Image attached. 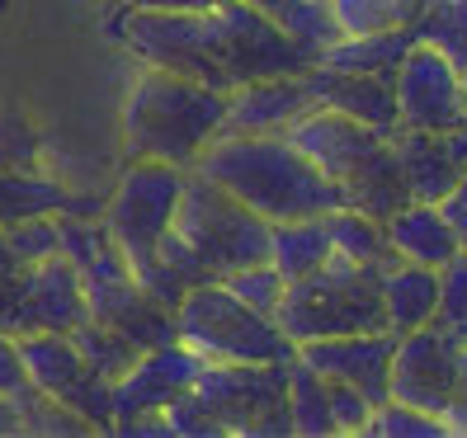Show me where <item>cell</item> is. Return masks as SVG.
<instances>
[{
    "mask_svg": "<svg viewBox=\"0 0 467 438\" xmlns=\"http://www.w3.org/2000/svg\"><path fill=\"white\" fill-rule=\"evenodd\" d=\"M175 340L194 349L203 363H293L297 344L279 321L245 307L223 283H199L175 307Z\"/></svg>",
    "mask_w": 467,
    "mask_h": 438,
    "instance_id": "obj_5",
    "label": "cell"
},
{
    "mask_svg": "<svg viewBox=\"0 0 467 438\" xmlns=\"http://www.w3.org/2000/svg\"><path fill=\"white\" fill-rule=\"evenodd\" d=\"M434 307H439V269L410 264V260L382 269V316H388L392 335H410L430 325Z\"/></svg>",
    "mask_w": 467,
    "mask_h": 438,
    "instance_id": "obj_21",
    "label": "cell"
},
{
    "mask_svg": "<svg viewBox=\"0 0 467 438\" xmlns=\"http://www.w3.org/2000/svg\"><path fill=\"white\" fill-rule=\"evenodd\" d=\"M227 95L232 90H213L203 80L147 66L123 104V156L194 170V160L223 132Z\"/></svg>",
    "mask_w": 467,
    "mask_h": 438,
    "instance_id": "obj_2",
    "label": "cell"
},
{
    "mask_svg": "<svg viewBox=\"0 0 467 438\" xmlns=\"http://www.w3.org/2000/svg\"><path fill=\"white\" fill-rule=\"evenodd\" d=\"M392 80H397L401 127H420V132H458V127H467L462 71L439 47L416 43L401 57Z\"/></svg>",
    "mask_w": 467,
    "mask_h": 438,
    "instance_id": "obj_10",
    "label": "cell"
},
{
    "mask_svg": "<svg viewBox=\"0 0 467 438\" xmlns=\"http://www.w3.org/2000/svg\"><path fill=\"white\" fill-rule=\"evenodd\" d=\"M336 10V19L345 24V34H368V29H392L406 24L397 0H326Z\"/></svg>",
    "mask_w": 467,
    "mask_h": 438,
    "instance_id": "obj_36",
    "label": "cell"
},
{
    "mask_svg": "<svg viewBox=\"0 0 467 438\" xmlns=\"http://www.w3.org/2000/svg\"><path fill=\"white\" fill-rule=\"evenodd\" d=\"M364 433L368 438H453L444 415H430V410H416L406 401H382Z\"/></svg>",
    "mask_w": 467,
    "mask_h": 438,
    "instance_id": "obj_31",
    "label": "cell"
},
{
    "mask_svg": "<svg viewBox=\"0 0 467 438\" xmlns=\"http://www.w3.org/2000/svg\"><path fill=\"white\" fill-rule=\"evenodd\" d=\"M175 438H293L288 363H203L199 382L166 405Z\"/></svg>",
    "mask_w": 467,
    "mask_h": 438,
    "instance_id": "obj_3",
    "label": "cell"
},
{
    "mask_svg": "<svg viewBox=\"0 0 467 438\" xmlns=\"http://www.w3.org/2000/svg\"><path fill=\"white\" fill-rule=\"evenodd\" d=\"M5 433H19V410H15V396H0V438Z\"/></svg>",
    "mask_w": 467,
    "mask_h": 438,
    "instance_id": "obj_43",
    "label": "cell"
},
{
    "mask_svg": "<svg viewBox=\"0 0 467 438\" xmlns=\"http://www.w3.org/2000/svg\"><path fill=\"white\" fill-rule=\"evenodd\" d=\"M0 170H43V132L15 108H0Z\"/></svg>",
    "mask_w": 467,
    "mask_h": 438,
    "instance_id": "obj_34",
    "label": "cell"
},
{
    "mask_svg": "<svg viewBox=\"0 0 467 438\" xmlns=\"http://www.w3.org/2000/svg\"><path fill=\"white\" fill-rule=\"evenodd\" d=\"M29 387V377H24V363H19V344L15 335L0 331V396H19Z\"/></svg>",
    "mask_w": 467,
    "mask_h": 438,
    "instance_id": "obj_39",
    "label": "cell"
},
{
    "mask_svg": "<svg viewBox=\"0 0 467 438\" xmlns=\"http://www.w3.org/2000/svg\"><path fill=\"white\" fill-rule=\"evenodd\" d=\"M392 353L397 335L392 331H359V335H336V340H307L297 344V359L321 377L349 382L354 392H364L373 410L392 401Z\"/></svg>",
    "mask_w": 467,
    "mask_h": 438,
    "instance_id": "obj_12",
    "label": "cell"
},
{
    "mask_svg": "<svg viewBox=\"0 0 467 438\" xmlns=\"http://www.w3.org/2000/svg\"><path fill=\"white\" fill-rule=\"evenodd\" d=\"M406 203H410V184L401 175V156L392 142H382L364 166H354L340 179V208H354V212L373 217V222H388Z\"/></svg>",
    "mask_w": 467,
    "mask_h": 438,
    "instance_id": "obj_19",
    "label": "cell"
},
{
    "mask_svg": "<svg viewBox=\"0 0 467 438\" xmlns=\"http://www.w3.org/2000/svg\"><path fill=\"white\" fill-rule=\"evenodd\" d=\"M90 321L86 288H80V269L67 255H52L34 269H24L19 288V335L29 331H62L71 335L76 325Z\"/></svg>",
    "mask_w": 467,
    "mask_h": 438,
    "instance_id": "obj_16",
    "label": "cell"
},
{
    "mask_svg": "<svg viewBox=\"0 0 467 438\" xmlns=\"http://www.w3.org/2000/svg\"><path fill=\"white\" fill-rule=\"evenodd\" d=\"M410 47H416V29H410V24L368 29V34H345L336 47H326L321 66L359 71V76H397V66H401V57Z\"/></svg>",
    "mask_w": 467,
    "mask_h": 438,
    "instance_id": "obj_22",
    "label": "cell"
},
{
    "mask_svg": "<svg viewBox=\"0 0 467 438\" xmlns=\"http://www.w3.org/2000/svg\"><path fill=\"white\" fill-rule=\"evenodd\" d=\"M336 255L326 217H297V222H274L269 227V264L284 273L288 283L317 273L326 260Z\"/></svg>",
    "mask_w": 467,
    "mask_h": 438,
    "instance_id": "obj_25",
    "label": "cell"
},
{
    "mask_svg": "<svg viewBox=\"0 0 467 438\" xmlns=\"http://www.w3.org/2000/svg\"><path fill=\"white\" fill-rule=\"evenodd\" d=\"M392 147L401 156V175L410 184V199L420 203H439L458 184V175L467 170L462 156L453 147V132H420V127H401L392 137Z\"/></svg>",
    "mask_w": 467,
    "mask_h": 438,
    "instance_id": "obj_18",
    "label": "cell"
},
{
    "mask_svg": "<svg viewBox=\"0 0 467 438\" xmlns=\"http://www.w3.org/2000/svg\"><path fill=\"white\" fill-rule=\"evenodd\" d=\"M19 363H24V377H29L34 392H47V396H62L71 382L86 372V359L71 335L62 331H29L19 335Z\"/></svg>",
    "mask_w": 467,
    "mask_h": 438,
    "instance_id": "obj_24",
    "label": "cell"
},
{
    "mask_svg": "<svg viewBox=\"0 0 467 438\" xmlns=\"http://www.w3.org/2000/svg\"><path fill=\"white\" fill-rule=\"evenodd\" d=\"M132 10H180V15H208L217 5H227V0H123Z\"/></svg>",
    "mask_w": 467,
    "mask_h": 438,
    "instance_id": "obj_42",
    "label": "cell"
},
{
    "mask_svg": "<svg viewBox=\"0 0 467 438\" xmlns=\"http://www.w3.org/2000/svg\"><path fill=\"white\" fill-rule=\"evenodd\" d=\"M279 24L302 43L326 57V47H336L345 38V24L336 19V10L326 5V0H293V5L279 15Z\"/></svg>",
    "mask_w": 467,
    "mask_h": 438,
    "instance_id": "obj_30",
    "label": "cell"
},
{
    "mask_svg": "<svg viewBox=\"0 0 467 438\" xmlns=\"http://www.w3.org/2000/svg\"><path fill=\"white\" fill-rule=\"evenodd\" d=\"M19 288H24V264L10 255L5 236H0V331L19 340Z\"/></svg>",
    "mask_w": 467,
    "mask_h": 438,
    "instance_id": "obj_38",
    "label": "cell"
},
{
    "mask_svg": "<svg viewBox=\"0 0 467 438\" xmlns=\"http://www.w3.org/2000/svg\"><path fill=\"white\" fill-rule=\"evenodd\" d=\"M171 231L194 250L208 279H227L232 269L269 260V222L199 170L184 175V194Z\"/></svg>",
    "mask_w": 467,
    "mask_h": 438,
    "instance_id": "obj_6",
    "label": "cell"
},
{
    "mask_svg": "<svg viewBox=\"0 0 467 438\" xmlns=\"http://www.w3.org/2000/svg\"><path fill=\"white\" fill-rule=\"evenodd\" d=\"M430 325L467 340V250H458L449 264H439V307Z\"/></svg>",
    "mask_w": 467,
    "mask_h": 438,
    "instance_id": "obj_35",
    "label": "cell"
},
{
    "mask_svg": "<svg viewBox=\"0 0 467 438\" xmlns=\"http://www.w3.org/2000/svg\"><path fill=\"white\" fill-rule=\"evenodd\" d=\"M410 29H416V43L439 47L458 71H467V0H434L410 19Z\"/></svg>",
    "mask_w": 467,
    "mask_h": 438,
    "instance_id": "obj_28",
    "label": "cell"
},
{
    "mask_svg": "<svg viewBox=\"0 0 467 438\" xmlns=\"http://www.w3.org/2000/svg\"><path fill=\"white\" fill-rule=\"evenodd\" d=\"M326 401H331L336 433H364V429H368V420H373V401H368L364 392H354L349 382L326 377Z\"/></svg>",
    "mask_w": 467,
    "mask_h": 438,
    "instance_id": "obj_37",
    "label": "cell"
},
{
    "mask_svg": "<svg viewBox=\"0 0 467 438\" xmlns=\"http://www.w3.org/2000/svg\"><path fill=\"white\" fill-rule=\"evenodd\" d=\"M326 231H331L336 255L354 260V264H368V269H392L397 250L388 240V227L373 222V217L354 212V208H331L326 212Z\"/></svg>",
    "mask_w": 467,
    "mask_h": 438,
    "instance_id": "obj_26",
    "label": "cell"
},
{
    "mask_svg": "<svg viewBox=\"0 0 467 438\" xmlns=\"http://www.w3.org/2000/svg\"><path fill=\"white\" fill-rule=\"evenodd\" d=\"M109 34H114L142 66L175 71V76H189V80H203L213 90H227L223 71L213 62V19L208 15L119 5V24H109Z\"/></svg>",
    "mask_w": 467,
    "mask_h": 438,
    "instance_id": "obj_9",
    "label": "cell"
},
{
    "mask_svg": "<svg viewBox=\"0 0 467 438\" xmlns=\"http://www.w3.org/2000/svg\"><path fill=\"white\" fill-rule=\"evenodd\" d=\"M213 19V62L223 71V86L236 90L245 80H269V76H302L321 62V52L302 47L284 24L251 10L245 0L208 10Z\"/></svg>",
    "mask_w": 467,
    "mask_h": 438,
    "instance_id": "obj_7",
    "label": "cell"
},
{
    "mask_svg": "<svg viewBox=\"0 0 467 438\" xmlns=\"http://www.w3.org/2000/svg\"><path fill=\"white\" fill-rule=\"evenodd\" d=\"M199 372H203V359L194 349H184L180 340L142 349L137 363L114 382V420L142 415V410H166L171 401H180L194 387Z\"/></svg>",
    "mask_w": 467,
    "mask_h": 438,
    "instance_id": "obj_13",
    "label": "cell"
},
{
    "mask_svg": "<svg viewBox=\"0 0 467 438\" xmlns=\"http://www.w3.org/2000/svg\"><path fill=\"white\" fill-rule=\"evenodd\" d=\"M321 99L312 90L307 71L302 76H269V80H245L227 95V118L217 137H269L288 132L302 114H312Z\"/></svg>",
    "mask_w": 467,
    "mask_h": 438,
    "instance_id": "obj_14",
    "label": "cell"
},
{
    "mask_svg": "<svg viewBox=\"0 0 467 438\" xmlns=\"http://www.w3.org/2000/svg\"><path fill=\"white\" fill-rule=\"evenodd\" d=\"M71 340H76V349H80V359H86V368L99 372V377H109V382H119V377L137 363V353H142V344H132L128 335L114 331V325H99V321L76 325Z\"/></svg>",
    "mask_w": 467,
    "mask_h": 438,
    "instance_id": "obj_29",
    "label": "cell"
},
{
    "mask_svg": "<svg viewBox=\"0 0 467 438\" xmlns=\"http://www.w3.org/2000/svg\"><path fill=\"white\" fill-rule=\"evenodd\" d=\"M462 95H467V71H462Z\"/></svg>",
    "mask_w": 467,
    "mask_h": 438,
    "instance_id": "obj_45",
    "label": "cell"
},
{
    "mask_svg": "<svg viewBox=\"0 0 467 438\" xmlns=\"http://www.w3.org/2000/svg\"><path fill=\"white\" fill-rule=\"evenodd\" d=\"M184 175L189 170L166 166V160H128V170L119 175V188L104 203V231L123 250L128 269L147 264L161 236L175 227Z\"/></svg>",
    "mask_w": 467,
    "mask_h": 438,
    "instance_id": "obj_8",
    "label": "cell"
},
{
    "mask_svg": "<svg viewBox=\"0 0 467 438\" xmlns=\"http://www.w3.org/2000/svg\"><path fill=\"white\" fill-rule=\"evenodd\" d=\"M312 90L326 108L359 118L364 127H373L378 137H397L401 132V114H397V80L392 76H359V71H331V66H312L307 71Z\"/></svg>",
    "mask_w": 467,
    "mask_h": 438,
    "instance_id": "obj_17",
    "label": "cell"
},
{
    "mask_svg": "<svg viewBox=\"0 0 467 438\" xmlns=\"http://www.w3.org/2000/svg\"><path fill=\"white\" fill-rule=\"evenodd\" d=\"M245 5H251V10H260V15H269L274 24H279V15L293 5V0H245Z\"/></svg>",
    "mask_w": 467,
    "mask_h": 438,
    "instance_id": "obj_44",
    "label": "cell"
},
{
    "mask_svg": "<svg viewBox=\"0 0 467 438\" xmlns=\"http://www.w3.org/2000/svg\"><path fill=\"white\" fill-rule=\"evenodd\" d=\"M38 212H76V217H95V208H86L71 188H62L57 179H47L43 170H0V227L24 222V217H38Z\"/></svg>",
    "mask_w": 467,
    "mask_h": 438,
    "instance_id": "obj_23",
    "label": "cell"
},
{
    "mask_svg": "<svg viewBox=\"0 0 467 438\" xmlns=\"http://www.w3.org/2000/svg\"><path fill=\"white\" fill-rule=\"evenodd\" d=\"M232 297H241L245 307H255V311H265V316H274L279 311V302H284V292H288V279L279 269H274L269 260H260V264H245V269H232L227 279H217Z\"/></svg>",
    "mask_w": 467,
    "mask_h": 438,
    "instance_id": "obj_33",
    "label": "cell"
},
{
    "mask_svg": "<svg viewBox=\"0 0 467 438\" xmlns=\"http://www.w3.org/2000/svg\"><path fill=\"white\" fill-rule=\"evenodd\" d=\"M274 321H279V331L293 344L359 335V331H388V316H382V269L331 255L317 273L288 283Z\"/></svg>",
    "mask_w": 467,
    "mask_h": 438,
    "instance_id": "obj_4",
    "label": "cell"
},
{
    "mask_svg": "<svg viewBox=\"0 0 467 438\" xmlns=\"http://www.w3.org/2000/svg\"><path fill=\"white\" fill-rule=\"evenodd\" d=\"M467 340L449 335L439 325H420L410 335H397L392 353V401H406L430 415H444L453 401V377Z\"/></svg>",
    "mask_w": 467,
    "mask_h": 438,
    "instance_id": "obj_11",
    "label": "cell"
},
{
    "mask_svg": "<svg viewBox=\"0 0 467 438\" xmlns=\"http://www.w3.org/2000/svg\"><path fill=\"white\" fill-rule=\"evenodd\" d=\"M288 415H293L297 438H331L336 433L331 401H326V377L312 372L302 359L288 363Z\"/></svg>",
    "mask_w": 467,
    "mask_h": 438,
    "instance_id": "obj_27",
    "label": "cell"
},
{
    "mask_svg": "<svg viewBox=\"0 0 467 438\" xmlns=\"http://www.w3.org/2000/svg\"><path fill=\"white\" fill-rule=\"evenodd\" d=\"M0 236H5L10 255L24 269H34V264H43L52 255H62V227H57V217H52V212H38V217H24V222L0 227Z\"/></svg>",
    "mask_w": 467,
    "mask_h": 438,
    "instance_id": "obj_32",
    "label": "cell"
},
{
    "mask_svg": "<svg viewBox=\"0 0 467 438\" xmlns=\"http://www.w3.org/2000/svg\"><path fill=\"white\" fill-rule=\"evenodd\" d=\"M194 170L217 179L265 222H297V217H326L340 208V184L326 179L284 132L269 137H213Z\"/></svg>",
    "mask_w": 467,
    "mask_h": 438,
    "instance_id": "obj_1",
    "label": "cell"
},
{
    "mask_svg": "<svg viewBox=\"0 0 467 438\" xmlns=\"http://www.w3.org/2000/svg\"><path fill=\"white\" fill-rule=\"evenodd\" d=\"M388 240H392V250L397 260H410V264H425V269H439V264H449L462 245L449 227V217L439 212V203H420V199H410L401 212H392L388 222Z\"/></svg>",
    "mask_w": 467,
    "mask_h": 438,
    "instance_id": "obj_20",
    "label": "cell"
},
{
    "mask_svg": "<svg viewBox=\"0 0 467 438\" xmlns=\"http://www.w3.org/2000/svg\"><path fill=\"white\" fill-rule=\"evenodd\" d=\"M439 212L449 217V227H453L458 245H462V250H467V170L458 175V184L449 188V194L439 199Z\"/></svg>",
    "mask_w": 467,
    "mask_h": 438,
    "instance_id": "obj_40",
    "label": "cell"
},
{
    "mask_svg": "<svg viewBox=\"0 0 467 438\" xmlns=\"http://www.w3.org/2000/svg\"><path fill=\"white\" fill-rule=\"evenodd\" d=\"M284 137L312 160L326 179H336V184H340L354 166H364V160H368L382 142H392V137H378V132L364 127L359 118L340 114V108H326V104H317L312 114H302Z\"/></svg>",
    "mask_w": 467,
    "mask_h": 438,
    "instance_id": "obj_15",
    "label": "cell"
},
{
    "mask_svg": "<svg viewBox=\"0 0 467 438\" xmlns=\"http://www.w3.org/2000/svg\"><path fill=\"white\" fill-rule=\"evenodd\" d=\"M444 424L453 438H467V349H462V359H458V377H453V401L444 410Z\"/></svg>",
    "mask_w": 467,
    "mask_h": 438,
    "instance_id": "obj_41",
    "label": "cell"
},
{
    "mask_svg": "<svg viewBox=\"0 0 467 438\" xmlns=\"http://www.w3.org/2000/svg\"><path fill=\"white\" fill-rule=\"evenodd\" d=\"M104 5H123V0H104Z\"/></svg>",
    "mask_w": 467,
    "mask_h": 438,
    "instance_id": "obj_46",
    "label": "cell"
}]
</instances>
